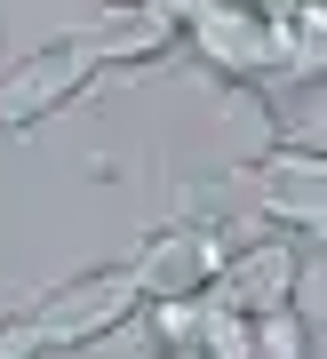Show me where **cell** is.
Segmentation results:
<instances>
[{
  "label": "cell",
  "instance_id": "5",
  "mask_svg": "<svg viewBox=\"0 0 327 359\" xmlns=\"http://www.w3.org/2000/svg\"><path fill=\"white\" fill-rule=\"evenodd\" d=\"M224 256H232V248L215 240V231H200V224H176V231H152L136 256H128V271H136L144 304H168V295H200V287H215Z\"/></svg>",
  "mask_w": 327,
  "mask_h": 359
},
{
  "label": "cell",
  "instance_id": "13",
  "mask_svg": "<svg viewBox=\"0 0 327 359\" xmlns=\"http://www.w3.org/2000/svg\"><path fill=\"white\" fill-rule=\"evenodd\" d=\"M303 8H312V16H319V25H327V0H303Z\"/></svg>",
  "mask_w": 327,
  "mask_h": 359
},
{
  "label": "cell",
  "instance_id": "10",
  "mask_svg": "<svg viewBox=\"0 0 327 359\" xmlns=\"http://www.w3.org/2000/svg\"><path fill=\"white\" fill-rule=\"evenodd\" d=\"M248 359H312V327H303V311H295V304L255 311V344H248Z\"/></svg>",
  "mask_w": 327,
  "mask_h": 359
},
{
  "label": "cell",
  "instance_id": "1",
  "mask_svg": "<svg viewBox=\"0 0 327 359\" xmlns=\"http://www.w3.org/2000/svg\"><path fill=\"white\" fill-rule=\"evenodd\" d=\"M136 311H144L136 271H128V264H96V271H80V280H64V287L40 295L32 327H40L48 351H88V344H104V335H120Z\"/></svg>",
  "mask_w": 327,
  "mask_h": 359
},
{
  "label": "cell",
  "instance_id": "6",
  "mask_svg": "<svg viewBox=\"0 0 327 359\" xmlns=\"http://www.w3.org/2000/svg\"><path fill=\"white\" fill-rule=\"evenodd\" d=\"M295 287H303V248L295 240H255V248H232L224 271H215V295H224L232 311H279V304H295Z\"/></svg>",
  "mask_w": 327,
  "mask_h": 359
},
{
  "label": "cell",
  "instance_id": "2",
  "mask_svg": "<svg viewBox=\"0 0 327 359\" xmlns=\"http://www.w3.org/2000/svg\"><path fill=\"white\" fill-rule=\"evenodd\" d=\"M184 32L200 40V56L224 80H279V25L255 0H200L184 16Z\"/></svg>",
  "mask_w": 327,
  "mask_h": 359
},
{
  "label": "cell",
  "instance_id": "4",
  "mask_svg": "<svg viewBox=\"0 0 327 359\" xmlns=\"http://www.w3.org/2000/svg\"><path fill=\"white\" fill-rule=\"evenodd\" d=\"M96 80V56L80 48V40H56V48H32L25 65H8V80H0V136H25L40 128L48 112H64L80 88Z\"/></svg>",
  "mask_w": 327,
  "mask_h": 359
},
{
  "label": "cell",
  "instance_id": "11",
  "mask_svg": "<svg viewBox=\"0 0 327 359\" xmlns=\"http://www.w3.org/2000/svg\"><path fill=\"white\" fill-rule=\"evenodd\" d=\"M48 344H40V327H32V311L25 320H0V359H40Z\"/></svg>",
  "mask_w": 327,
  "mask_h": 359
},
{
  "label": "cell",
  "instance_id": "8",
  "mask_svg": "<svg viewBox=\"0 0 327 359\" xmlns=\"http://www.w3.org/2000/svg\"><path fill=\"white\" fill-rule=\"evenodd\" d=\"M272 25H279V80H295V88H319L327 80V25L312 8H272Z\"/></svg>",
  "mask_w": 327,
  "mask_h": 359
},
{
  "label": "cell",
  "instance_id": "15",
  "mask_svg": "<svg viewBox=\"0 0 327 359\" xmlns=\"http://www.w3.org/2000/svg\"><path fill=\"white\" fill-rule=\"evenodd\" d=\"M168 359H200V351H168Z\"/></svg>",
  "mask_w": 327,
  "mask_h": 359
},
{
  "label": "cell",
  "instance_id": "12",
  "mask_svg": "<svg viewBox=\"0 0 327 359\" xmlns=\"http://www.w3.org/2000/svg\"><path fill=\"white\" fill-rule=\"evenodd\" d=\"M144 8H160V16H168V25H176V32H184V16H192V8H200V0H144Z\"/></svg>",
  "mask_w": 327,
  "mask_h": 359
},
{
  "label": "cell",
  "instance_id": "7",
  "mask_svg": "<svg viewBox=\"0 0 327 359\" xmlns=\"http://www.w3.org/2000/svg\"><path fill=\"white\" fill-rule=\"evenodd\" d=\"M72 40L96 56V72H104V65H152V56H168L176 48V25H168L160 8H144V0H104Z\"/></svg>",
  "mask_w": 327,
  "mask_h": 359
},
{
  "label": "cell",
  "instance_id": "9",
  "mask_svg": "<svg viewBox=\"0 0 327 359\" xmlns=\"http://www.w3.org/2000/svg\"><path fill=\"white\" fill-rule=\"evenodd\" d=\"M248 344H255V320L232 311L215 287H200V335H192V351L200 359H248Z\"/></svg>",
  "mask_w": 327,
  "mask_h": 359
},
{
  "label": "cell",
  "instance_id": "3",
  "mask_svg": "<svg viewBox=\"0 0 327 359\" xmlns=\"http://www.w3.org/2000/svg\"><path fill=\"white\" fill-rule=\"evenodd\" d=\"M239 176H248V192H255V208H264L272 224L327 231V152L319 144H272V152H255Z\"/></svg>",
  "mask_w": 327,
  "mask_h": 359
},
{
  "label": "cell",
  "instance_id": "14",
  "mask_svg": "<svg viewBox=\"0 0 327 359\" xmlns=\"http://www.w3.org/2000/svg\"><path fill=\"white\" fill-rule=\"evenodd\" d=\"M255 8H295V0H255Z\"/></svg>",
  "mask_w": 327,
  "mask_h": 359
}]
</instances>
